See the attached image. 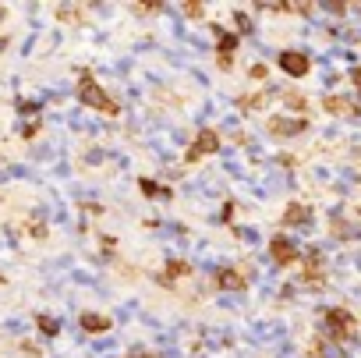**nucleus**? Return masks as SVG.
Returning a JSON list of instances; mask_svg holds the SVG:
<instances>
[{
    "label": "nucleus",
    "mask_w": 361,
    "mask_h": 358,
    "mask_svg": "<svg viewBox=\"0 0 361 358\" xmlns=\"http://www.w3.org/2000/svg\"><path fill=\"white\" fill-rule=\"evenodd\" d=\"M350 330H354V319H350L347 309H329L326 312V337L329 340H343V337H350Z\"/></svg>",
    "instance_id": "5"
},
{
    "label": "nucleus",
    "mask_w": 361,
    "mask_h": 358,
    "mask_svg": "<svg viewBox=\"0 0 361 358\" xmlns=\"http://www.w3.org/2000/svg\"><path fill=\"white\" fill-rule=\"evenodd\" d=\"M220 149H224L220 135L209 131V128H202V131L195 135V142L188 145V163H199V160H206V156H213V153H220Z\"/></svg>",
    "instance_id": "2"
},
{
    "label": "nucleus",
    "mask_w": 361,
    "mask_h": 358,
    "mask_svg": "<svg viewBox=\"0 0 361 358\" xmlns=\"http://www.w3.org/2000/svg\"><path fill=\"white\" fill-rule=\"evenodd\" d=\"M315 358H343V347H340V340H329V337H322V340H319V347H315Z\"/></svg>",
    "instance_id": "12"
},
{
    "label": "nucleus",
    "mask_w": 361,
    "mask_h": 358,
    "mask_svg": "<svg viewBox=\"0 0 361 358\" xmlns=\"http://www.w3.org/2000/svg\"><path fill=\"white\" fill-rule=\"evenodd\" d=\"M269 252H273V263H280V266H287V263L298 259V245H294L287 234H276L273 245H269Z\"/></svg>",
    "instance_id": "7"
},
{
    "label": "nucleus",
    "mask_w": 361,
    "mask_h": 358,
    "mask_svg": "<svg viewBox=\"0 0 361 358\" xmlns=\"http://www.w3.org/2000/svg\"><path fill=\"white\" fill-rule=\"evenodd\" d=\"M82 160H85L89 167H99V163H106V149H89Z\"/></svg>",
    "instance_id": "15"
},
{
    "label": "nucleus",
    "mask_w": 361,
    "mask_h": 358,
    "mask_svg": "<svg viewBox=\"0 0 361 358\" xmlns=\"http://www.w3.org/2000/svg\"><path fill=\"white\" fill-rule=\"evenodd\" d=\"M78 103H82V110L117 114V110H114V103H110V93H106L99 82H92V75H82V85H78Z\"/></svg>",
    "instance_id": "1"
},
{
    "label": "nucleus",
    "mask_w": 361,
    "mask_h": 358,
    "mask_svg": "<svg viewBox=\"0 0 361 358\" xmlns=\"http://www.w3.org/2000/svg\"><path fill=\"white\" fill-rule=\"evenodd\" d=\"M4 15H8V8H0V22H4Z\"/></svg>",
    "instance_id": "21"
},
{
    "label": "nucleus",
    "mask_w": 361,
    "mask_h": 358,
    "mask_svg": "<svg viewBox=\"0 0 361 358\" xmlns=\"http://www.w3.org/2000/svg\"><path fill=\"white\" fill-rule=\"evenodd\" d=\"M333 234L343 238V241H347V238H357V234H361V224H347V220H343L340 227H333Z\"/></svg>",
    "instance_id": "13"
},
{
    "label": "nucleus",
    "mask_w": 361,
    "mask_h": 358,
    "mask_svg": "<svg viewBox=\"0 0 361 358\" xmlns=\"http://www.w3.org/2000/svg\"><path fill=\"white\" fill-rule=\"evenodd\" d=\"M170 135H173V145H192V135H188L185 128H173Z\"/></svg>",
    "instance_id": "17"
},
{
    "label": "nucleus",
    "mask_w": 361,
    "mask_h": 358,
    "mask_svg": "<svg viewBox=\"0 0 361 358\" xmlns=\"http://www.w3.org/2000/svg\"><path fill=\"white\" fill-rule=\"evenodd\" d=\"M245 284H248V280H245L234 266H220V270H216V287H220V291H227V294H241Z\"/></svg>",
    "instance_id": "6"
},
{
    "label": "nucleus",
    "mask_w": 361,
    "mask_h": 358,
    "mask_svg": "<svg viewBox=\"0 0 361 358\" xmlns=\"http://www.w3.org/2000/svg\"><path fill=\"white\" fill-rule=\"evenodd\" d=\"M54 174H57V177H71V163H64V160H61V163L54 167Z\"/></svg>",
    "instance_id": "20"
},
{
    "label": "nucleus",
    "mask_w": 361,
    "mask_h": 358,
    "mask_svg": "<svg viewBox=\"0 0 361 358\" xmlns=\"http://www.w3.org/2000/svg\"><path fill=\"white\" fill-rule=\"evenodd\" d=\"M78 333L82 337H106L110 333V316L99 309H82L78 316Z\"/></svg>",
    "instance_id": "3"
},
{
    "label": "nucleus",
    "mask_w": 361,
    "mask_h": 358,
    "mask_svg": "<svg viewBox=\"0 0 361 358\" xmlns=\"http://www.w3.org/2000/svg\"><path fill=\"white\" fill-rule=\"evenodd\" d=\"M36 326H39V337H43V340H54V337H61V330H64V323H61L57 316H50V312H39V316H36Z\"/></svg>",
    "instance_id": "9"
},
{
    "label": "nucleus",
    "mask_w": 361,
    "mask_h": 358,
    "mask_svg": "<svg viewBox=\"0 0 361 358\" xmlns=\"http://www.w3.org/2000/svg\"><path fill=\"white\" fill-rule=\"evenodd\" d=\"M138 189L145 192V199H159V203H166V199H170V189H166V185H159V181H152V177H142Z\"/></svg>",
    "instance_id": "11"
},
{
    "label": "nucleus",
    "mask_w": 361,
    "mask_h": 358,
    "mask_svg": "<svg viewBox=\"0 0 361 358\" xmlns=\"http://www.w3.org/2000/svg\"><path fill=\"white\" fill-rule=\"evenodd\" d=\"M241 305V294H220V309H238Z\"/></svg>",
    "instance_id": "18"
},
{
    "label": "nucleus",
    "mask_w": 361,
    "mask_h": 358,
    "mask_svg": "<svg viewBox=\"0 0 361 358\" xmlns=\"http://www.w3.org/2000/svg\"><path fill=\"white\" fill-rule=\"evenodd\" d=\"M276 64H280V71H283V75H290V78H305V75H308V68H312L308 54H301V50H280Z\"/></svg>",
    "instance_id": "4"
},
{
    "label": "nucleus",
    "mask_w": 361,
    "mask_h": 358,
    "mask_svg": "<svg viewBox=\"0 0 361 358\" xmlns=\"http://www.w3.org/2000/svg\"><path fill=\"white\" fill-rule=\"evenodd\" d=\"M283 224H294V227H312V210H308V206H301V203H294V206L283 213Z\"/></svg>",
    "instance_id": "10"
},
{
    "label": "nucleus",
    "mask_w": 361,
    "mask_h": 358,
    "mask_svg": "<svg viewBox=\"0 0 361 358\" xmlns=\"http://www.w3.org/2000/svg\"><path fill=\"white\" fill-rule=\"evenodd\" d=\"M252 29H255V25L248 22V15H238V32H241V36H248Z\"/></svg>",
    "instance_id": "19"
},
{
    "label": "nucleus",
    "mask_w": 361,
    "mask_h": 358,
    "mask_svg": "<svg viewBox=\"0 0 361 358\" xmlns=\"http://www.w3.org/2000/svg\"><path fill=\"white\" fill-rule=\"evenodd\" d=\"M71 280H75L78 287H96V277L85 273V270H71Z\"/></svg>",
    "instance_id": "14"
},
{
    "label": "nucleus",
    "mask_w": 361,
    "mask_h": 358,
    "mask_svg": "<svg viewBox=\"0 0 361 358\" xmlns=\"http://www.w3.org/2000/svg\"><path fill=\"white\" fill-rule=\"evenodd\" d=\"M114 347H117V337H99V340H92V351H96V354L114 351Z\"/></svg>",
    "instance_id": "16"
},
{
    "label": "nucleus",
    "mask_w": 361,
    "mask_h": 358,
    "mask_svg": "<svg viewBox=\"0 0 361 358\" xmlns=\"http://www.w3.org/2000/svg\"><path fill=\"white\" fill-rule=\"evenodd\" d=\"M269 131L290 138V135H301V131H305V121H301V117H273V121H269Z\"/></svg>",
    "instance_id": "8"
}]
</instances>
